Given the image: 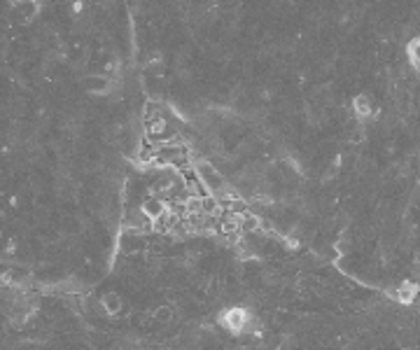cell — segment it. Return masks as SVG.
Segmentation results:
<instances>
[{"label": "cell", "instance_id": "obj_4", "mask_svg": "<svg viewBox=\"0 0 420 350\" xmlns=\"http://www.w3.org/2000/svg\"><path fill=\"white\" fill-rule=\"evenodd\" d=\"M411 56H413V61L420 66V40L411 45Z\"/></svg>", "mask_w": 420, "mask_h": 350}, {"label": "cell", "instance_id": "obj_3", "mask_svg": "<svg viewBox=\"0 0 420 350\" xmlns=\"http://www.w3.org/2000/svg\"><path fill=\"white\" fill-rule=\"evenodd\" d=\"M105 308L117 310V308H119V299H117L115 294H108V297H105Z\"/></svg>", "mask_w": 420, "mask_h": 350}, {"label": "cell", "instance_id": "obj_2", "mask_svg": "<svg viewBox=\"0 0 420 350\" xmlns=\"http://www.w3.org/2000/svg\"><path fill=\"white\" fill-rule=\"evenodd\" d=\"M357 110H360V112H362V115H369V110H371V103H369L367 101V96H360L357 98Z\"/></svg>", "mask_w": 420, "mask_h": 350}, {"label": "cell", "instance_id": "obj_1", "mask_svg": "<svg viewBox=\"0 0 420 350\" xmlns=\"http://www.w3.org/2000/svg\"><path fill=\"white\" fill-rule=\"evenodd\" d=\"M245 322H248V315H245V310L241 308H234L227 313V325H229L234 332H238V329L245 327Z\"/></svg>", "mask_w": 420, "mask_h": 350}]
</instances>
